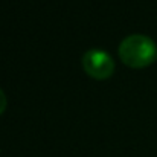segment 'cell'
I'll return each instance as SVG.
<instances>
[{
	"instance_id": "3",
	"label": "cell",
	"mask_w": 157,
	"mask_h": 157,
	"mask_svg": "<svg viewBox=\"0 0 157 157\" xmlns=\"http://www.w3.org/2000/svg\"><path fill=\"white\" fill-rule=\"evenodd\" d=\"M6 104H8L6 95H5V92L0 89V114H3V111L6 110Z\"/></svg>"
},
{
	"instance_id": "1",
	"label": "cell",
	"mask_w": 157,
	"mask_h": 157,
	"mask_svg": "<svg viewBox=\"0 0 157 157\" xmlns=\"http://www.w3.org/2000/svg\"><path fill=\"white\" fill-rule=\"evenodd\" d=\"M121 61L133 69H142L150 66L157 58V46L154 40L144 34L127 35L119 44Z\"/></svg>"
},
{
	"instance_id": "2",
	"label": "cell",
	"mask_w": 157,
	"mask_h": 157,
	"mask_svg": "<svg viewBox=\"0 0 157 157\" xmlns=\"http://www.w3.org/2000/svg\"><path fill=\"white\" fill-rule=\"evenodd\" d=\"M82 69L93 79H108L114 72V59L104 49H89L82 55Z\"/></svg>"
}]
</instances>
